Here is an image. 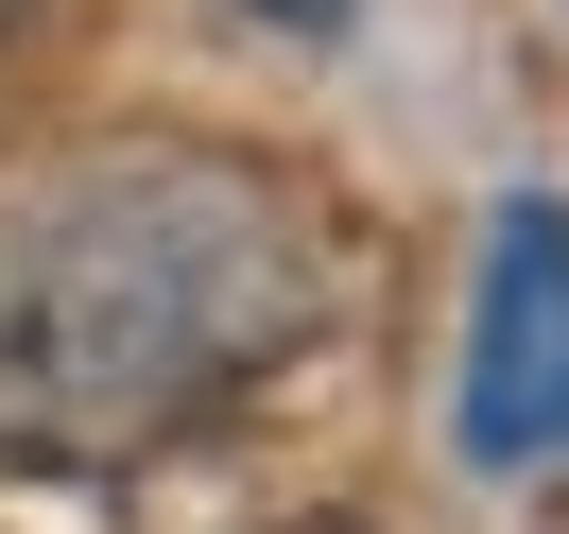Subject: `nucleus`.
Returning <instances> with one entry per match:
<instances>
[{
    "mask_svg": "<svg viewBox=\"0 0 569 534\" xmlns=\"http://www.w3.org/2000/svg\"><path fill=\"white\" fill-rule=\"evenodd\" d=\"M346 328V224L242 139H104L0 208V465L121 483Z\"/></svg>",
    "mask_w": 569,
    "mask_h": 534,
    "instance_id": "nucleus-1",
    "label": "nucleus"
},
{
    "mask_svg": "<svg viewBox=\"0 0 569 534\" xmlns=\"http://www.w3.org/2000/svg\"><path fill=\"white\" fill-rule=\"evenodd\" d=\"M466 449L483 465H569V208L518 190L483 224V293H466Z\"/></svg>",
    "mask_w": 569,
    "mask_h": 534,
    "instance_id": "nucleus-2",
    "label": "nucleus"
},
{
    "mask_svg": "<svg viewBox=\"0 0 569 534\" xmlns=\"http://www.w3.org/2000/svg\"><path fill=\"white\" fill-rule=\"evenodd\" d=\"M259 18H277V36H328V18H346V0H259Z\"/></svg>",
    "mask_w": 569,
    "mask_h": 534,
    "instance_id": "nucleus-3",
    "label": "nucleus"
},
{
    "mask_svg": "<svg viewBox=\"0 0 569 534\" xmlns=\"http://www.w3.org/2000/svg\"><path fill=\"white\" fill-rule=\"evenodd\" d=\"M535 534H569V500H535Z\"/></svg>",
    "mask_w": 569,
    "mask_h": 534,
    "instance_id": "nucleus-4",
    "label": "nucleus"
},
{
    "mask_svg": "<svg viewBox=\"0 0 569 534\" xmlns=\"http://www.w3.org/2000/svg\"><path fill=\"white\" fill-rule=\"evenodd\" d=\"M293 534H346V517H293Z\"/></svg>",
    "mask_w": 569,
    "mask_h": 534,
    "instance_id": "nucleus-5",
    "label": "nucleus"
}]
</instances>
